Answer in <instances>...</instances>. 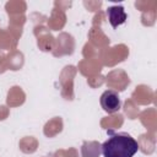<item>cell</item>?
I'll return each mask as SVG.
<instances>
[{"instance_id": "cell-1", "label": "cell", "mask_w": 157, "mask_h": 157, "mask_svg": "<svg viewBox=\"0 0 157 157\" xmlns=\"http://www.w3.org/2000/svg\"><path fill=\"white\" fill-rule=\"evenodd\" d=\"M137 151V141L126 132L114 134L102 144L104 157H134Z\"/></svg>"}, {"instance_id": "cell-2", "label": "cell", "mask_w": 157, "mask_h": 157, "mask_svg": "<svg viewBox=\"0 0 157 157\" xmlns=\"http://www.w3.org/2000/svg\"><path fill=\"white\" fill-rule=\"evenodd\" d=\"M101 105H102L103 110L107 113L118 112L120 109V105H121V101H120L119 94L112 90L104 91L101 96Z\"/></svg>"}, {"instance_id": "cell-3", "label": "cell", "mask_w": 157, "mask_h": 157, "mask_svg": "<svg viewBox=\"0 0 157 157\" xmlns=\"http://www.w3.org/2000/svg\"><path fill=\"white\" fill-rule=\"evenodd\" d=\"M107 15H108V20L110 22V25L115 28L120 25H123L125 21H126V13L124 11V7L123 6H110L108 7L107 10Z\"/></svg>"}]
</instances>
